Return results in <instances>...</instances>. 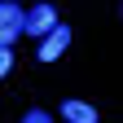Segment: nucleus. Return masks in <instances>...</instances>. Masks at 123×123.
<instances>
[{"label":"nucleus","mask_w":123,"mask_h":123,"mask_svg":"<svg viewBox=\"0 0 123 123\" xmlns=\"http://www.w3.org/2000/svg\"><path fill=\"white\" fill-rule=\"evenodd\" d=\"M40 40H44V44H40V62H57L62 53H66V44H70V26H66V22H53Z\"/></svg>","instance_id":"obj_1"},{"label":"nucleus","mask_w":123,"mask_h":123,"mask_svg":"<svg viewBox=\"0 0 123 123\" xmlns=\"http://www.w3.org/2000/svg\"><path fill=\"white\" fill-rule=\"evenodd\" d=\"M18 35H22V9L13 0H0V49H9Z\"/></svg>","instance_id":"obj_2"},{"label":"nucleus","mask_w":123,"mask_h":123,"mask_svg":"<svg viewBox=\"0 0 123 123\" xmlns=\"http://www.w3.org/2000/svg\"><path fill=\"white\" fill-rule=\"evenodd\" d=\"M53 22H57V9H53V5H35L31 13H22V31H26L31 40H40Z\"/></svg>","instance_id":"obj_3"},{"label":"nucleus","mask_w":123,"mask_h":123,"mask_svg":"<svg viewBox=\"0 0 123 123\" xmlns=\"http://www.w3.org/2000/svg\"><path fill=\"white\" fill-rule=\"evenodd\" d=\"M62 119L66 123H97V110L88 101H62Z\"/></svg>","instance_id":"obj_4"},{"label":"nucleus","mask_w":123,"mask_h":123,"mask_svg":"<svg viewBox=\"0 0 123 123\" xmlns=\"http://www.w3.org/2000/svg\"><path fill=\"white\" fill-rule=\"evenodd\" d=\"M9 70H13V53H9V49H0V79H5Z\"/></svg>","instance_id":"obj_5"},{"label":"nucleus","mask_w":123,"mask_h":123,"mask_svg":"<svg viewBox=\"0 0 123 123\" xmlns=\"http://www.w3.org/2000/svg\"><path fill=\"white\" fill-rule=\"evenodd\" d=\"M22 123H53V119H49V114H44V110H31V114H26Z\"/></svg>","instance_id":"obj_6"}]
</instances>
